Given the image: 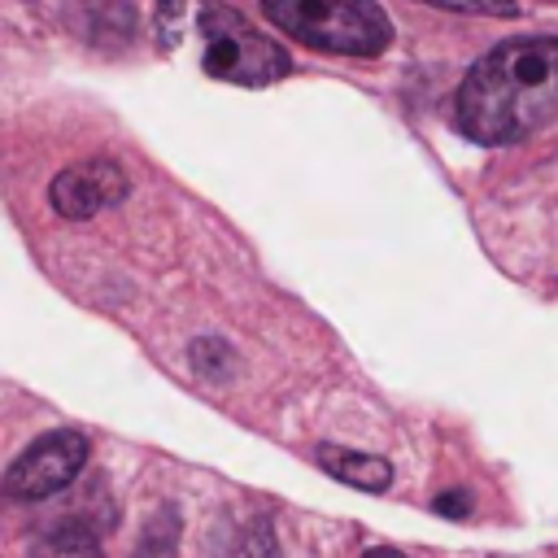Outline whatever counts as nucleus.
Masks as SVG:
<instances>
[{
  "label": "nucleus",
  "instance_id": "obj_10",
  "mask_svg": "<svg viewBox=\"0 0 558 558\" xmlns=\"http://www.w3.org/2000/svg\"><path fill=\"white\" fill-rule=\"evenodd\" d=\"M231 558H279V541H275L270 523H266V519L248 523V527L240 532V545L231 549Z\"/></svg>",
  "mask_w": 558,
  "mask_h": 558
},
{
  "label": "nucleus",
  "instance_id": "obj_9",
  "mask_svg": "<svg viewBox=\"0 0 558 558\" xmlns=\"http://www.w3.org/2000/svg\"><path fill=\"white\" fill-rule=\"evenodd\" d=\"M192 362H196L201 375H209V379H227L235 353H231L222 340H196V344H192Z\"/></svg>",
  "mask_w": 558,
  "mask_h": 558
},
{
  "label": "nucleus",
  "instance_id": "obj_7",
  "mask_svg": "<svg viewBox=\"0 0 558 558\" xmlns=\"http://www.w3.org/2000/svg\"><path fill=\"white\" fill-rule=\"evenodd\" d=\"M31 558H105V554H100V541H96V532L87 523L61 519V523H52L35 541V554Z\"/></svg>",
  "mask_w": 558,
  "mask_h": 558
},
{
  "label": "nucleus",
  "instance_id": "obj_6",
  "mask_svg": "<svg viewBox=\"0 0 558 558\" xmlns=\"http://www.w3.org/2000/svg\"><path fill=\"white\" fill-rule=\"evenodd\" d=\"M314 462H318L331 480H340V484H349V488H362V493H384V488L392 484V462L379 458V453L340 449V445H318V449H314Z\"/></svg>",
  "mask_w": 558,
  "mask_h": 558
},
{
  "label": "nucleus",
  "instance_id": "obj_11",
  "mask_svg": "<svg viewBox=\"0 0 558 558\" xmlns=\"http://www.w3.org/2000/svg\"><path fill=\"white\" fill-rule=\"evenodd\" d=\"M453 13H480V17H514V0H423Z\"/></svg>",
  "mask_w": 558,
  "mask_h": 558
},
{
  "label": "nucleus",
  "instance_id": "obj_5",
  "mask_svg": "<svg viewBox=\"0 0 558 558\" xmlns=\"http://www.w3.org/2000/svg\"><path fill=\"white\" fill-rule=\"evenodd\" d=\"M126 192H131V183H126L122 166L109 161V157H87V161H78V166H65V170L48 183L52 209H57L61 218H74V222H83V218H92V214H100V209L122 205Z\"/></svg>",
  "mask_w": 558,
  "mask_h": 558
},
{
  "label": "nucleus",
  "instance_id": "obj_3",
  "mask_svg": "<svg viewBox=\"0 0 558 558\" xmlns=\"http://www.w3.org/2000/svg\"><path fill=\"white\" fill-rule=\"evenodd\" d=\"M196 26L205 35L201 65L209 78H222L235 87H266L292 70L288 52L270 35H262L257 26H248L240 13L222 9V4H201Z\"/></svg>",
  "mask_w": 558,
  "mask_h": 558
},
{
  "label": "nucleus",
  "instance_id": "obj_4",
  "mask_svg": "<svg viewBox=\"0 0 558 558\" xmlns=\"http://www.w3.org/2000/svg\"><path fill=\"white\" fill-rule=\"evenodd\" d=\"M87 466V436L57 427L44 432L39 440H31L4 471V493L13 501H39L52 497L61 488H70L78 480V471Z\"/></svg>",
  "mask_w": 558,
  "mask_h": 558
},
{
  "label": "nucleus",
  "instance_id": "obj_2",
  "mask_svg": "<svg viewBox=\"0 0 558 558\" xmlns=\"http://www.w3.org/2000/svg\"><path fill=\"white\" fill-rule=\"evenodd\" d=\"M262 9L283 35L331 57H379L392 44L375 0H262Z\"/></svg>",
  "mask_w": 558,
  "mask_h": 558
},
{
  "label": "nucleus",
  "instance_id": "obj_13",
  "mask_svg": "<svg viewBox=\"0 0 558 558\" xmlns=\"http://www.w3.org/2000/svg\"><path fill=\"white\" fill-rule=\"evenodd\" d=\"M362 558H405L401 549H388V545H375V549H366Z\"/></svg>",
  "mask_w": 558,
  "mask_h": 558
},
{
  "label": "nucleus",
  "instance_id": "obj_1",
  "mask_svg": "<svg viewBox=\"0 0 558 558\" xmlns=\"http://www.w3.org/2000/svg\"><path fill=\"white\" fill-rule=\"evenodd\" d=\"M453 118L475 144H514L558 122V39H510L480 57L458 87Z\"/></svg>",
  "mask_w": 558,
  "mask_h": 558
},
{
  "label": "nucleus",
  "instance_id": "obj_12",
  "mask_svg": "<svg viewBox=\"0 0 558 558\" xmlns=\"http://www.w3.org/2000/svg\"><path fill=\"white\" fill-rule=\"evenodd\" d=\"M436 510H440V514H458V519H462V514L471 510V493H445V497H436Z\"/></svg>",
  "mask_w": 558,
  "mask_h": 558
},
{
  "label": "nucleus",
  "instance_id": "obj_8",
  "mask_svg": "<svg viewBox=\"0 0 558 558\" xmlns=\"http://www.w3.org/2000/svg\"><path fill=\"white\" fill-rule=\"evenodd\" d=\"M131 558H179V510L174 506H157L148 514Z\"/></svg>",
  "mask_w": 558,
  "mask_h": 558
}]
</instances>
